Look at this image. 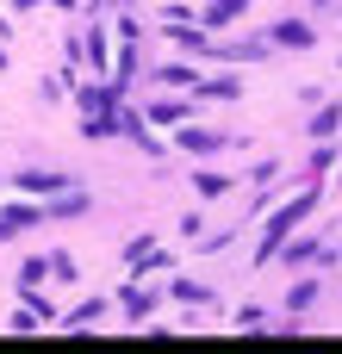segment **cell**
Instances as JSON below:
<instances>
[{"label":"cell","mask_w":342,"mask_h":354,"mask_svg":"<svg viewBox=\"0 0 342 354\" xmlns=\"http://www.w3.org/2000/svg\"><path fill=\"white\" fill-rule=\"evenodd\" d=\"M312 205H318V193L305 187L287 212H274V218H268V236H262V249H255V261H274V255H280V243L293 236V224H299V218H312Z\"/></svg>","instance_id":"6da1fadb"},{"label":"cell","mask_w":342,"mask_h":354,"mask_svg":"<svg viewBox=\"0 0 342 354\" xmlns=\"http://www.w3.org/2000/svg\"><path fill=\"white\" fill-rule=\"evenodd\" d=\"M268 44H280V50H312L318 31H312L305 19H274V25H268Z\"/></svg>","instance_id":"7a4b0ae2"},{"label":"cell","mask_w":342,"mask_h":354,"mask_svg":"<svg viewBox=\"0 0 342 354\" xmlns=\"http://www.w3.org/2000/svg\"><path fill=\"white\" fill-rule=\"evenodd\" d=\"M174 143H181L187 156H218L231 137H224V131H206V124H193V131H174Z\"/></svg>","instance_id":"3957f363"},{"label":"cell","mask_w":342,"mask_h":354,"mask_svg":"<svg viewBox=\"0 0 342 354\" xmlns=\"http://www.w3.org/2000/svg\"><path fill=\"white\" fill-rule=\"evenodd\" d=\"M12 187H19V193H62V187H69V174H56V168H25Z\"/></svg>","instance_id":"277c9868"},{"label":"cell","mask_w":342,"mask_h":354,"mask_svg":"<svg viewBox=\"0 0 342 354\" xmlns=\"http://www.w3.org/2000/svg\"><path fill=\"white\" fill-rule=\"evenodd\" d=\"M193 81H199V68H187V62H162V68H156V87H181V93H187Z\"/></svg>","instance_id":"5b68a950"},{"label":"cell","mask_w":342,"mask_h":354,"mask_svg":"<svg viewBox=\"0 0 342 354\" xmlns=\"http://www.w3.org/2000/svg\"><path fill=\"white\" fill-rule=\"evenodd\" d=\"M231 187H237V180L218 174V168H199V174H193V193H199V199H218V193H231Z\"/></svg>","instance_id":"8992f818"},{"label":"cell","mask_w":342,"mask_h":354,"mask_svg":"<svg viewBox=\"0 0 342 354\" xmlns=\"http://www.w3.org/2000/svg\"><path fill=\"white\" fill-rule=\"evenodd\" d=\"M37 224H44L37 205H31V212H6V218H0V243H6V236H25V230H37Z\"/></svg>","instance_id":"52a82bcc"},{"label":"cell","mask_w":342,"mask_h":354,"mask_svg":"<svg viewBox=\"0 0 342 354\" xmlns=\"http://www.w3.org/2000/svg\"><path fill=\"white\" fill-rule=\"evenodd\" d=\"M193 87H199L206 100H237V93H243V81H237V75H218V81H193Z\"/></svg>","instance_id":"ba28073f"},{"label":"cell","mask_w":342,"mask_h":354,"mask_svg":"<svg viewBox=\"0 0 342 354\" xmlns=\"http://www.w3.org/2000/svg\"><path fill=\"white\" fill-rule=\"evenodd\" d=\"M118 305H125L131 317H150V305H156V292H150V286H125V292H118Z\"/></svg>","instance_id":"9c48e42d"},{"label":"cell","mask_w":342,"mask_h":354,"mask_svg":"<svg viewBox=\"0 0 342 354\" xmlns=\"http://www.w3.org/2000/svg\"><path fill=\"white\" fill-rule=\"evenodd\" d=\"M336 131H342V106H324V112L312 118V137H318V143H330Z\"/></svg>","instance_id":"30bf717a"},{"label":"cell","mask_w":342,"mask_h":354,"mask_svg":"<svg viewBox=\"0 0 342 354\" xmlns=\"http://www.w3.org/2000/svg\"><path fill=\"white\" fill-rule=\"evenodd\" d=\"M243 12H249V0H212L206 25H224V19H243Z\"/></svg>","instance_id":"8fae6325"},{"label":"cell","mask_w":342,"mask_h":354,"mask_svg":"<svg viewBox=\"0 0 342 354\" xmlns=\"http://www.w3.org/2000/svg\"><path fill=\"white\" fill-rule=\"evenodd\" d=\"M150 118H156V124H174V118H187V100H156Z\"/></svg>","instance_id":"7c38bea8"},{"label":"cell","mask_w":342,"mask_h":354,"mask_svg":"<svg viewBox=\"0 0 342 354\" xmlns=\"http://www.w3.org/2000/svg\"><path fill=\"white\" fill-rule=\"evenodd\" d=\"M174 299H187V305H206V299H212V286H199V280H174Z\"/></svg>","instance_id":"4fadbf2b"},{"label":"cell","mask_w":342,"mask_h":354,"mask_svg":"<svg viewBox=\"0 0 342 354\" xmlns=\"http://www.w3.org/2000/svg\"><path fill=\"white\" fill-rule=\"evenodd\" d=\"M312 299H318V280H299V286H293V292H287V305H293V311H305V305H312Z\"/></svg>","instance_id":"5bb4252c"},{"label":"cell","mask_w":342,"mask_h":354,"mask_svg":"<svg viewBox=\"0 0 342 354\" xmlns=\"http://www.w3.org/2000/svg\"><path fill=\"white\" fill-rule=\"evenodd\" d=\"M100 317H106V305H100V299H93V305H75V311H69V324H75V330H81V324H100Z\"/></svg>","instance_id":"9a60e30c"},{"label":"cell","mask_w":342,"mask_h":354,"mask_svg":"<svg viewBox=\"0 0 342 354\" xmlns=\"http://www.w3.org/2000/svg\"><path fill=\"white\" fill-rule=\"evenodd\" d=\"M37 280H44V261H37V255H31V261H25V268H19V292H31V286H37Z\"/></svg>","instance_id":"2e32d148"},{"label":"cell","mask_w":342,"mask_h":354,"mask_svg":"<svg viewBox=\"0 0 342 354\" xmlns=\"http://www.w3.org/2000/svg\"><path fill=\"white\" fill-rule=\"evenodd\" d=\"M312 255H318V236H305V243H293V249H287V261H312Z\"/></svg>","instance_id":"e0dca14e"},{"label":"cell","mask_w":342,"mask_h":354,"mask_svg":"<svg viewBox=\"0 0 342 354\" xmlns=\"http://www.w3.org/2000/svg\"><path fill=\"white\" fill-rule=\"evenodd\" d=\"M318 6H336V0H318Z\"/></svg>","instance_id":"ac0fdd59"}]
</instances>
